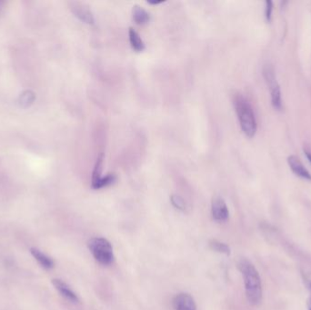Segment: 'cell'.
Masks as SVG:
<instances>
[{
  "instance_id": "6da1fadb",
  "label": "cell",
  "mask_w": 311,
  "mask_h": 310,
  "mask_svg": "<svg viewBox=\"0 0 311 310\" xmlns=\"http://www.w3.org/2000/svg\"><path fill=\"white\" fill-rule=\"evenodd\" d=\"M239 269L243 276L246 296L251 305H257L261 301L262 286L259 274L252 263L248 259L239 262Z\"/></svg>"
},
{
  "instance_id": "7a4b0ae2",
  "label": "cell",
  "mask_w": 311,
  "mask_h": 310,
  "mask_svg": "<svg viewBox=\"0 0 311 310\" xmlns=\"http://www.w3.org/2000/svg\"><path fill=\"white\" fill-rule=\"evenodd\" d=\"M234 105L241 129L245 135L251 139L257 132V121L251 105L239 95L235 97Z\"/></svg>"
},
{
  "instance_id": "3957f363",
  "label": "cell",
  "mask_w": 311,
  "mask_h": 310,
  "mask_svg": "<svg viewBox=\"0 0 311 310\" xmlns=\"http://www.w3.org/2000/svg\"><path fill=\"white\" fill-rule=\"evenodd\" d=\"M96 260L104 265H110L114 261V253L111 244L103 238H91L87 243Z\"/></svg>"
},
{
  "instance_id": "277c9868",
  "label": "cell",
  "mask_w": 311,
  "mask_h": 310,
  "mask_svg": "<svg viewBox=\"0 0 311 310\" xmlns=\"http://www.w3.org/2000/svg\"><path fill=\"white\" fill-rule=\"evenodd\" d=\"M264 77L266 78L271 94V102L277 110L282 109V98L280 86L276 79L275 73L273 68L266 67L264 70Z\"/></svg>"
},
{
  "instance_id": "5b68a950",
  "label": "cell",
  "mask_w": 311,
  "mask_h": 310,
  "mask_svg": "<svg viewBox=\"0 0 311 310\" xmlns=\"http://www.w3.org/2000/svg\"><path fill=\"white\" fill-rule=\"evenodd\" d=\"M69 7H70L72 13L79 20H81L82 22L86 23V24H90V25H93L95 22L93 14L86 5L83 4L81 2L76 1V2H70Z\"/></svg>"
},
{
  "instance_id": "8992f818",
  "label": "cell",
  "mask_w": 311,
  "mask_h": 310,
  "mask_svg": "<svg viewBox=\"0 0 311 310\" xmlns=\"http://www.w3.org/2000/svg\"><path fill=\"white\" fill-rule=\"evenodd\" d=\"M211 212L213 218L217 222H224L229 218L230 212L225 200L220 197H215L212 200Z\"/></svg>"
},
{
  "instance_id": "52a82bcc",
  "label": "cell",
  "mask_w": 311,
  "mask_h": 310,
  "mask_svg": "<svg viewBox=\"0 0 311 310\" xmlns=\"http://www.w3.org/2000/svg\"><path fill=\"white\" fill-rule=\"evenodd\" d=\"M288 164L295 175H298V178H301L303 180L311 181L310 173L303 165L302 162L300 161L298 157L294 155L289 156L288 157Z\"/></svg>"
},
{
  "instance_id": "ba28073f",
  "label": "cell",
  "mask_w": 311,
  "mask_h": 310,
  "mask_svg": "<svg viewBox=\"0 0 311 310\" xmlns=\"http://www.w3.org/2000/svg\"><path fill=\"white\" fill-rule=\"evenodd\" d=\"M174 306L176 310H197L193 297L187 293H181L176 296Z\"/></svg>"
},
{
  "instance_id": "9c48e42d",
  "label": "cell",
  "mask_w": 311,
  "mask_h": 310,
  "mask_svg": "<svg viewBox=\"0 0 311 310\" xmlns=\"http://www.w3.org/2000/svg\"><path fill=\"white\" fill-rule=\"evenodd\" d=\"M52 284L54 286L55 288L59 291L65 298H67L69 301L73 303H77L78 302V297H77L76 293L73 291L71 288L68 287L67 284L62 281L61 279H52Z\"/></svg>"
},
{
  "instance_id": "30bf717a",
  "label": "cell",
  "mask_w": 311,
  "mask_h": 310,
  "mask_svg": "<svg viewBox=\"0 0 311 310\" xmlns=\"http://www.w3.org/2000/svg\"><path fill=\"white\" fill-rule=\"evenodd\" d=\"M30 253L42 268H44L46 270H51V269L54 268L55 263L54 261L52 260V258H50V256H47L39 249H37L36 247H31Z\"/></svg>"
},
{
  "instance_id": "8fae6325",
  "label": "cell",
  "mask_w": 311,
  "mask_h": 310,
  "mask_svg": "<svg viewBox=\"0 0 311 310\" xmlns=\"http://www.w3.org/2000/svg\"><path fill=\"white\" fill-rule=\"evenodd\" d=\"M132 14H133V18H134L135 22L140 26L147 24L150 19L149 14L139 5H136L133 7Z\"/></svg>"
},
{
  "instance_id": "7c38bea8",
  "label": "cell",
  "mask_w": 311,
  "mask_h": 310,
  "mask_svg": "<svg viewBox=\"0 0 311 310\" xmlns=\"http://www.w3.org/2000/svg\"><path fill=\"white\" fill-rule=\"evenodd\" d=\"M128 36H129V42H130L132 49L137 52H142L145 50V44L142 38L140 37L139 33L136 31L133 27H130L128 30Z\"/></svg>"
},
{
  "instance_id": "4fadbf2b",
  "label": "cell",
  "mask_w": 311,
  "mask_h": 310,
  "mask_svg": "<svg viewBox=\"0 0 311 310\" xmlns=\"http://www.w3.org/2000/svg\"><path fill=\"white\" fill-rule=\"evenodd\" d=\"M103 161L104 154L101 153L97 158L95 167H94V170L92 173V185L96 184L102 178L101 175H102V170H103Z\"/></svg>"
},
{
  "instance_id": "5bb4252c",
  "label": "cell",
  "mask_w": 311,
  "mask_h": 310,
  "mask_svg": "<svg viewBox=\"0 0 311 310\" xmlns=\"http://www.w3.org/2000/svg\"><path fill=\"white\" fill-rule=\"evenodd\" d=\"M116 180H117V176L115 174H108L105 176H102L96 184L92 185V188L94 189H103V188L114 184Z\"/></svg>"
},
{
  "instance_id": "9a60e30c",
  "label": "cell",
  "mask_w": 311,
  "mask_h": 310,
  "mask_svg": "<svg viewBox=\"0 0 311 310\" xmlns=\"http://www.w3.org/2000/svg\"><path fill=\"white\" fill-rule=\"evenodd\" d=\"M35 99H36L35 94L30 90H27L19 96L18 104H19V106H21L23 108H27V107L31 106Z\"/></svg>"
},
{
  "instance_id": "2e32d148",
  "label": "cell",
  "mask_w": 311,
  "mask_h": 310,
  "mask_svg": "<svg viewBox=\"0 0 311 310\" xmlns=\"http://www.w3.org/2000/svg\"><path fill=\"white\" fill-rule=\"evenodd\" d=\"M209 246L215 251L223 253V254H226V255H230V247L225 243L219 242L217 240H211L209 242Z\"/></svg>"
},
{
  "instance_id": "e0dca14e",
  "label": "cell",
  "mask_w": 311,
  "mask_h": 310,
  "mask_svg": "<svg viewBox=\"0 0 311 310\" xmlns=\"http://www.w3.org/2000/svg\"><path fill=\"white\" fill-rule=\"evenodd\" d=\"M170 201H171L172 205L174 207L180 209V210H185L186 209V203L184 201L183 198H181L180 196H176V195H172L171 198H170Z\"/></svg>"
},
{
  "instance_id": "ac0fdd59",
  "label": "cell",
  "mask_w": 311,
  "mask_h": 310,
  "mask_svg": "<svg viewBox=\"0 0 311 310\" xmlns=\"http://www.w3.org/2000/svg\"><path fill=\"white\" fill-rule=\"evenodd\" d=\"M272 11H273V3L270 1V0H266V8H265V16H266V19L268 22H271V21Z\"/></svg>"
},
{
  "instance_id": "d6986e66",
  "label": "cell",
  "mask_w": 311,
  "mask_h": 310,
  "mask_svg": "<svg viewBox=\"0 0 311 310\" xmlns=\"http://www.w3.org/2000/svg\"><path fill=\"white\" fill-rule=\"evenodd\" d=\"M163 2H164L163 0L162 1H151V0H149V1H148V3L151 5L161 4V3H163Z\"/></svg>"
},
{
  "instance_id": "ffe728a7",
  "label": "cell",
  "mask_w": 311,
  "mask_h": 310,
  "mask_svg": "<svg viewBox=\"0 0 311 310\" xmlns=\"http://www.w3.org/2000/svg\"><path fill=\"white\" fill-rule=\"evenodd\" d=\"M305 153H306V156H307V159L309 160V162L311 163V152L310 151H308L307 149H305Z\"/></svg>"
},
{
  "instance_id": "44dd1931",
  "label": "cell",
  "mask_w": 311,
  "mask_h": 310,
  "mask_svg": "<svg viewBox=\"0 0 311 310\" xmlns=\"http://www.w3.org/2000/svg\"><path fill=\"white\" fill-rule=\"evenodd\" d=\"M308 310H311V302H310V306H309V309Z\"/></svg>"
}]
</instances>
